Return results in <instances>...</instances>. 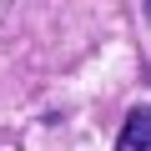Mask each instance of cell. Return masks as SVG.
I'll use <instances>...</instances> for the list:
<instances>
[{"label":"cell","mask_w":151,"mask_h":151,"mask_svg":"<svg viewBox=\"0 0 151 151\" xmlns=\"http://www.w3.org/2000/svg\"><path fill=\"white\" fill-rule=\"evenodd\" d=\"M116 151H151V106H136V111L121 121Z\"/></svg>","instance_id":"6da1fadb"},{"label":"cell","mask_w":151,"mask_h":151,"mask_svg":"<svg viewBox=\"0 0 151 151\" xmlns=\"http://www.w3.org/2000/svg\"><path fill=\"white\" fill-rule=\"evenodd\" d=\"M146 10H151V0H146Z\"/></svg>","instance_id":"7a4b0ae2"}]
</instances>
